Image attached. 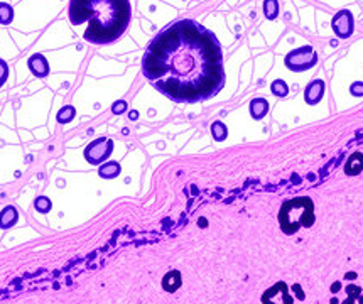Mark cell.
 <instances>
[{
	"label": "cell",
	"mask_w": 363,
	"mask_h": 304,
	"mask_svg": "<svg viewBox=\"0 0 363 304\" xmlns=\"http://www.w3.org/2000/svg\"><path fill=\"white\" fill-rule=\"evenodd\" d=\"M142 75L178 103L213 98L225 84L223 51L217 36L193 19L173 22L152 39L142 58Z\"/></svg>",
	"instance_id": "obj_1"
},
{
	"label": "cell",
	"mask_w": 363,
	"mask_h": 304,
	"mask_svg": "<svg viewBox=\"0 0 363 304\" xmlns=\"http://www.w3.org/2000/svg\"><path fill=\"white\" fill-rule=\"evenodd\" d=\"M68 15L73 26H88L84 41L110 44L127 31L132 9L129 0H71Z\"/></svg>",
	"instance_id": "obj_2"
},
{
	"label": "cell",
	"mask_w": 363,
	"mask_h": 304,
	"mask_svg": "<svg viewBox=\"0 0 363 304\" xmlns=\"http://www.w3.org/2000/svg\"><path fill=\"white\" fill-rule=\"evenodd\" d=\"M314 203L308 196L284 201L279 211V223L282 232L292 235L301 228H309L314 225Z\"/></svg>",
	"instance_id": "obj_3"
},
{
	"label": "cell",
	"mask_w": 363,
	"mask_h": 304,
	"mask_svg": "<svg viewBox=\"0 0 363 304\" xmlns=\"http://www.w3.org/2000/svg\"><path fill=\"white\" fill-rule=\"evenodd\" d=\"M317 63V53L313 46H301L286 54L284 64L291 71H308Z\"/></svg>",
	"instance_id": "obj_4"
},
{
	"label": "cell",
	"mask_w": 363,
	"mask_h": 304,
	"mask_svg": "<svg viewBox=\"0 0 363 304\" xmlns=\"http://www.w3.org/2000/svg\"><path fill=\"white\" fill-rule=\"evenodd\" d=\"M112 152H113V140L109 137H98V139H95L92 144L87 145L83 156L90 164L96 166V164H101V162H105L106 159H109Z\"/></svg>",
	"instance_id": "obj_5"
},
{
	"label": "cell",
	"mask_w": 363,
	"mask_h": 304,
	"mask_svg": "<svg viewBox=\"0 0 363 304\" xmlns=\"http://www.w3.org/2000/svg\"><path fill=\"white\" fill-rule=\"evenodd\" d=\"M331 27L333 32L336 34V37L339 39H348L355 31V20H353V14L350 10L343 9L339 10L338 14H334L333 20H331Z\"/></svg>",
	"instance_id": "obj_6"
},
{
	"label": "cell",
	"mask_w": 363,
	"mask_h": 304,
	"mask_svg": "<svg viewBox=\"0 0 363 304\" xmlns=\"http://www.w3.org/2000/svg\"><path fill=\"white\" fill-rule=\"evenodd\" d=\"M292 297L289 296L287 292V286L286 283H277L274 287L265 292L262 297V302L269 304V302H281V304H292Z\"/></svg>",
	"instance_id": "obj_7"
},
{
	"label": "cell",
	"mask_w": 363,
	"mask_h": 304,
	"mask_svg": "<svg viewBox=\"0 0 363 304\" xmlns=\"http://www.w3.org/2000/svg\"><path fill=\"white\" fill-rule=\"evenodd\" d=\"M325 97V81L314 80L311 81L304 90V100L308 105H317Z\"/></svg>",
	"instance_id": "obj_8"
},
{
	"label": "cell",
	"mask_w": 363,
	"mask_h": 304,
	"mask_svg": "<svg viewBox=\"0 0 363 304\" xmlns=\"http://www.w3.org/2000/svg\"><path fill=\"white\" fill-rule=\"evenodd\" d=\"M27 66H29L32 75L37 78H46L49 75V64L44 54H32L27 59Z\"/></svg>",
	"instance_id": "obj_9"
},
{
	"label": "cell",
	"mask_w": 363,
	"mask_h": 304,
	"mask_svg": "<svg viewBox=\"0 0 363 304\" xmlns=\"http://www.w3.org/2000/svg\"><path fill=\"white\" fill-rule=\"evenodd\" d=\"M363 171V154L361 152H353L347 164H345V174H348V176H356V174H360Z\"/></svg>",
	"instance_id": "obj_10"
},
{
	"label": "cell",
	"mask_w": 363,
	"mask_h": 304,
	"mask_svg": "<svg viewBox=\"0 0 363 304\" xmlns=\"http://www.w3.org/2000/svg\"><path fill=\"white\" fill-rule=\"evenodd\" d=\"M17 220H19V213L14 206H5L2 211H0V228L7 230L10 227H14L17 223Z\"/></svg>",
	"instance_id": "obj_11"
},
{
	"label": "cell",
	"mask_w": 363,
	"mask_h": 304,
	"mask_svg": "<svg viewBox=\"0 0 363 304\" xmlns=\"http://www.w3.org/2000/svg\"><path fill=\"white\" fill-rule=\"evenodd\" d=\"M181 274L179 270H169L162 279V287L166 292H176L181 287Z\"/></svg>",
	"instance_id": "obj_12"
},
{
	"label": "cell",
	"mask_w": 363,
	"mask_h": 304,
	"mask_svg": "<svg viewBox=\"0 0 363 304\" xmlns=\"http://www.w3.org/2000/svg\"><path fill=\"white\" fill-rule=\"evenodd\" d=\"M250 114L255 120H262L269 114V101L265 98H253L250 101Z\"/></svg>",
	"instance_id": "obj_13"
},
{
	"label": "cell",
	"mask_w": 363,
	"mask_h": 304,
	"mask_svg": "<svg viewBox=\"0 0 363 304\" xmlns=\"http://www.w3.org/2000/svg\"><path fill=\"white\" fill-rule=\"evenodd\" d=\"M120 171H122L120 164L115 162V161H110V162H103V164L100 166L98 174L103 179H113V178H117L118 174H120Z\"/></svg>",
	"instance_id": "obj_14"
},
{
	"label": "cell",
	"mask_w": 363,
	"mask_h": 304,
	"mask_svg": "<svg viewBox=\"0 0 363 304\" xmlns=\"http://www.w3.org/2000/svg\"><path fill=\"white\" fill-rule=\"evenodd\" d=\"M14 20V9L7 2H0V24L9 26Z\"/></svg>",
	"instance_id": "obj_15"
},
{
	"label": "cell",
	"mask_w": 363,
	"mask_h": 304,
	"mask_svg": "<svg viewBox=\"0 0 363 304\" xmlns=\"http://www.w3.org/2000/svg\"><path fill=\"white\" fill-rule=\"evenodd\" d=\"M211 135H213L215 140L221 142V140H225L226 135H228V128H226V125H225L223 122H213V125H211Z\"/></svg>",
	"instance_id": "obj_16"
},
{
	"label": "cell",
	"mask_w": 363,
	"mask_h": 304,
	"mask_svg": "<svg viewBox=\"0 0 363 304\" xmlns=\"http://www.w3.org/2000/svg\"><path fill=\"white\" fill-rule=\"evenodd\" d=\"M76 115V110H75V106H71V105H66L63 106L59 112H58V115H56V118H58V122L59 123H68V122H71L73 118H75Z\"/></svg>",
	"instance_id": "obj_17"
},
{
	"label": "cell",
	"mask_w": 363,
	"mask_h": 304,
	"mask_svg": "<svg viewBox=\"0 0 363 304\" xmlns=\"http://www.w3.org/2000/svg\"><path fill=\"white\" fill-rule=\"evenodd\" d=\"M264 14L267 19H275L279 14V2L277 0H264Z\"/></svg>",
	"instance_id": "obj_18"
},
{
	"label": "cell",
	"mask_w": 363,
	"mask_h": 304,
	"mask_svg": "<svg viewBox=\"0 0 363 304\" xmlns=\"http://www.w3.org/2000/svg\"><path fill=\"white\" fill-rule=\"evenodd\" d=\"M270 92L274 93L275 97L282 98V97H286V95H289V86L284 80H275L270 84Z\"/></svg>",
	"instance_id": "obj_19"
},
{
	"label": "cell",
	"mask_w": 363,
	"mask_h": 304,
	"mask_svg": "<svg viewBox=\"0 0 363 304\" xmlns=\"http://www.w3.org/2000/svg\"><path fill=\"white\" fill-rule=\"evenodd\" d=\"M34 208L39 211V213H49L51 211V208H53V203H51L49 198H46V196H39V198H36V201H34Z\"/></svg>",
	"instance_id": "obj_20"
},
{
	"label": "cell",
	"mask_w": 363,
	"mask_h": 304,
	"mask_svg": "<svg viewBox=\"0 0 363 304\" xmlns=\"http://www.w3.org/2000/svg\"><path fill=\"white\" fill-rule=\"evenodd\" d=\"M9 78V64L4 59H0V88L4 86V83Z\"/></svg>",
	"instance_id": "obj_21"
},
{
	"label": "cell",
	"mask_w": 363,
	"mask_h": 304,
	"mask_svg": "<svg viewBox=\"0 0 363 304\" xmlns=\"http://www.w3.org/2000/svg\"><path fill=\"white\" fill-rule=\"evenodd\" d=\"M125 110H127V101H123V100H118V101H115V103L112 105V112L115 115H120Z\"/></svg>",
	"instance_id": "obj_22"
},
{
	"label": "cell",
	"mask_w": 363,
	"mask_h": 304,
	"mask_svg": "<svg viewBox=\"0 0 363 304\" xmlns=\"http://www.w3.org/2000/svg\"><path fill=\"white\" fill-rule=\"evenodd\" d=\"M350 93L353 97H363V81H355L350 86Z\"/></svg>",
	"instance_id": "obj_23"
},
{
	"label": "cell",
	"mask_w": 363,
	"mask_h": 304,
	"mask_svg": "<svg viewBox=\"0 0 363 304\" xmlns=\"http://www.w3.org/2000/svg\"><path fill=\"white\" fill-rule=\"evenodd\" d=\"M347 292H348V297H355V296H358L360 292H361V287L360 286H355V284H350L347 287Z\"/></svg>",
	"instance_id": "obj_24"
},
{
	"label": "cell",
	"mask_w": 363,
	"mask_h": 304,
	"mask_svg": "<svg viewBox=\"0 0 363 304\" xmlns=\"http://www.w3.org/2000/svg\"><path fill=\"white\" fill-rule=\"evenodd\" d=\"M351 302H353V304H363V296H355V297H348V299L347 301H345V304H351Z\"/></svg>",
	"instance_id": "obj_25"
},
{
	"label": "cell",
	"mask_w": 363,
	"mask_h": 304,
	"mask_svg": "<svg viewBox=\"0 0 363 304\" xmlns=\"http://www.w3.org/2000/svg\"><path fill=\"white\" fill-rule=\"evenodd\" d=\"M292 289L296 291V294L299 296V301H303V299H304V292H303V289H301V287H299V284H294Z\"/></svg>",
	"instance_id": "obj_26"
},
{
	"label": "cell",
	"mask_w": 363,
	"mask_h": 304,
	"mask_svg": "<svg viewBox=\"0 0 363 304\" xmlns=\"http://www.w3.org/2000/svg\"><path fill=\"white\" fill-rule=\"evenodd\" d=\"M339 289H341V284H339V283H334L333 287H331V292H338Z\"/></svg>",
	"instance_id": "obj_27"
},
{
	"label": "cell",
	"mask_w": 363,
	"mask_h": 304,
	"mask_svg": "<svg viewBox=\"0 0 363 304\" xmlns=\"http://www.w3.org/2000/svg\"><path fill=\"white\" fill-rule=\"evenodd\" d=\"M129 117H130V120H135V118H139V114L137 112H130Z\"/></svg>",
	"instance_id": "obj_28"
},
{
	"label": "cell",
	"mask_w": 363,
	"mask_h": 304,
	"mask_svg": "<svg viewBox=\"0 0 363 304\" xmlns=\"http://www.w3.org/2000/svg\"><path fill=\"white\" fill-rule=\"evenodd\" d=\"M356 277V274L355 272H350V274H347V279H355Z\"/></svg>",
	"instance_id": "obj_29"
}]
</instances>
